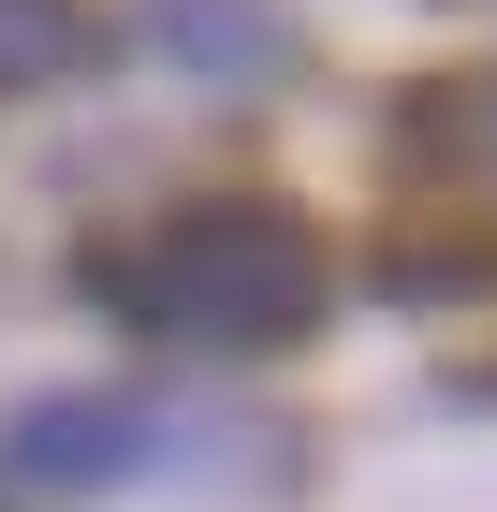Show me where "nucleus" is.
<instances>
[{
	"instance_id": "obj_1",
	"label": "nucleus",
	"mask_w": 497,
	"mask_h": 512,
	"mask_svg": "<svg viewBox=\"0 0 497 512\" xmlns=\"http://www.w3.org/2000/svg\"><path fill=\"white\" fill-rule=\"evenodd\" d=\"M88 293L132 337H176V352H278V337L322 322V235L264 191H220V205H176L147 235L88 249Z\"/></svg>"
},
{
	"instance_id": "obj_3",
	"label": "nucleus",
	"mask_w": 497,
	"mask_h": 512,
	"mask_svg": "<svg viewBox=\"0 0 497 512\" xmlns=\"http://www.w3.org/2000/svg\"><path fill=\"white\" fill-rule=\"evenodd\" d=\"M147 44H176V59H278V15H234V0H147Z\"/></svg>"
},
{
	"instance_id": "obj_4",
	"label": "nucleus",
	"mask_w": 497,
	"mask_h": 512,
	"mask_svg": "<svg viewBox=\"0 0 497 512\" xmlns=\"http://www.w3.org/2000/svg\"><path fill=\"white\" fill-rule=\"evenodd\" d=\"M74 59V0H0V88H44Z\"/></svg>"
},
{
	"instance_id": "obj_2",
	"label": "nucleus",
	"mask_w": 497,
	"mask_h": 512,
	"mask_svg": "<svg viewBox=\"0 0 497 512\" xmlns=\"http://www.w3.org/2000/svg\"><path fill=\"white\" fill-rule=\"evenodd\" d=\"M132 454H147V410H132V395H44V410H15V469L59 483V498L117 483Z\"/></svg>"
}]
</instances>
